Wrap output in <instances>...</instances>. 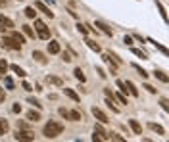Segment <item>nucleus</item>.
Masks as SVG:
<instances>
[{
	"instance_id": "obj_1",
	"label": "nucleus",
	"mask_w": 169,
	"mask_h": 142,
	"mask_svg": "<svg viewBox=\"0 0 169 142\" xmlns=\"http://www.w3.org/2000/svg\"><path fill=\"white\" fill-rule=\"evenodd\" d=\"M62 133H64V125L58 123V121H48L44 125V136L46 138H56Z\"/></svg>"
},
{
	"instance_id": "obj_2",
	"label": "nucleus",
	"mask_w": 169,
	"mask_h": 142,
	"mask_svg": "<svg viewBox=\"0 0 169 142\" xmlns=\"http://www.w3.org/2000/svg\"><path fill=\"white\" fill-rule=\"evenodd\" d=\"M14 138H15V140H25V142H31V140H35V134H33V133H29V131H18V133L14 134Z\"/></svg>"
},
{
	"instance_id": "obj_3",
	"label": "nucleus",
	"mask_w": 169,
	"mask_h": 142,
	"mask_svg": "<svg viewBox=\"0 0 169 142\" xmlns=\"http://www.w3.org/2000/svg\"><path fill=\"white\" fill-rule=\"evenodd\" d=\"M2 44H4L6 48H10V50H19V48H21V44L15 42L12 37H4V38H2Z\"/></svg>"
},
{
	"instance_id": "obj_4",
	"label": "nucleus",
	"mask_w": 169,
	"mask_h": 142,
	"mask_svg": "<svg viewBox=\"0 0 169 142\" xmlns=\"http://www.w3.org/2000/svg\"><path fill=\"white\" fill-rule=\"evenodd\" d=\"M92 115H94V117L100 121V123H108V121H110V119H108V115H106L104 111L100 110V108H92Z\"/></svg>"
},
{
	"instance_id": "obj_5",
	"label": "nucleus",
	"mask_w": 169,
	"mask_h": 142,
	"mask_svg": "<svg viewBox=\"0 0 169 142\" xmlns=\"http://www.w3.org/2000/svg\"><path fill=\"white\" fill-rule=\"evenodd\" d=\"M35 10H41L42 14H46V15H48L50 19L54 17V14H52L50 10H48V6H46V4H42V2H35Z\"/></svg>"
},
{
	"instance_id": "obj_6",
	"label": "nucleus",
	"mask_w": 169,
	"mask_h": 142,
	"mask_svg": "<svg viewBox=\"0 0 169 142\" xmlns=\"http://www.w3.org/2000/svg\"><path fill=\"white\" fill-rule=\"evenodd\" d=\"M129 127L133 129V133H135V134H142V125L138 123L137 119H129Z\"/></svg>"
},
{
	"instance_id": "obj_7",
	"label": "nucleus",
	"mask_w": 169,
	"mask_h": 142,
	"mask_svg": "<svg viewBox=\"0 0 169 142\" xmlns=\"http://www.w3.org/2000/svg\"><path fill=\"white\" fill-rule=\"evenodd\" d=\"M94 133L98 134V138H100V140H108V138H110V134L102 129V125H94Z\"/></svg>"
},
{
	"instance_id": "obj_8",
	"label": "nucleus",
	"mask_w": 169,
	"mask_h": 142,
	"mask_svg": "<svg viewBox=\"0 0 169 142\" xmlns=\"http://www.w3.org/2000/svg\"><path fill=\"white\" fill-rule=\"evenodd\" d=\"M46 81L50 83V85H54V87H64V79L54 77V75H48V77H46Z\"/></svg>"
},
{
	"instance_id": "obj_9",
	"label": "nucleus",
	"mask_w": 169,
	"mask_h": 142,
	"mask_svg": "<svg viewBox=\"0 0 169 142\" xmlns=\"http://www.w3.org/2000/svg\"><path fill=\"white\" fill-rule=\"evenodd\" d=\"M94 27H100V31L104 33V35H110V37L114 35V31H111V29L108 27L106 23H102V21H96V23H94Z\"/></svg>"
},
{
	"instance_id": "obj_10",
	"label": "nucleus",
	"mask_w": 169,
	"mask_h": 142,
	"mask_svg": "<svg viewBox=\"0 0 169 142\" xmlns=\"http://www.w3.org/2000/svg\"><path fill=\"white\" fill-rule=\"evenodd\" d=\"M0 25H4L6 29H14V21L10 17H6V15H2V14H0Z\"/></svg>"
},
{
	"instance_id": "obj_11",
	"label": "nucleus",
	"mask_w": 169,
	"mask_h": 142,
	"mask_svg": "<svg viewBox=\"0 0 169 142\" xmlns=\"http://www.w3.org/2000/svg\"><path fill=\"white\" fill-rule=\"evenodd\" d=\"M37 31H39V37H41L42 41H48V38H50V31L46 29V25H44V27H39Z\"/></svg>"
},
{
	"instance_id": "obj_12",
	"label": "nucleus",
	"mask_w": 169,
	"mask_h": 142,
	"mask_svg": "<svg viewBox=\"0 0 169 142\" xmlns=\"http://www.w3.org/2000/svg\"><path fill=\"white\" fill-rule=\"evenodd\" d=\"M64 94H65V96H69L73 102H79V94L75 90H71V88H64Z\"/></svg>"
},
{
	"instance_id": "obj_13",
	"label": "nucleus",
	"mask_w": 169,
	"mask_h": 142,
	"mask_svg": "<svg viewBox=\"0 0 169 142\" xmlns=\"http://www.w3.org/2000/svg\"><path fill=\"white\" fill-rule=\"evenodd\" d=\"M148 127H150L154 133H158V134H165V129L161 127V125H158V123H148Z\"/></svg>"
},
{
	"instance_id": "obj_14",
	"label": "nucleus",
	"mask_w": 169,
	"mask_h": 142,
	"mask_svg": "<svg viewBox=\"0 0 169 142\" xmlns=\"http://www.w3.org/2000/svg\"><path fill=\"white\" fill-rule=\"evenodd\" d=\"M48 52H50V54H58V52H60V42L52 41L50 44H48Z\"/></svg>"
},
{
	"instance_id": "obj_15",
	"label": "nucleus",
	"mask_w": 169,
	"mask_h": 142,
	"mask_svg": "<svg viewBox=\"0 0 169 142\" xmlns=\"http://www.w3.org/2000/svg\"><path fill=\"white\" fill-rule=\"evenodd\" d=\"M33 58H35V60H37L39 64H46L44 54H42V52H39V50H35V52H33Z\"/></svg>"
},
{
	"instance_id": "obj_16",
	"label": "nucleus",
	"mask_w": 169,
	"mask_h": 142,
	"mask_svg": "<svg viewBox=\"0 0 169 142\" xmlns=\"http://www.w3.org/2000/svg\"><path fill=\"white\" fill-rule=\"evenodd\" d=\"M125 88H127V90L131 92L133 96H138V90H137V88H135V85H133L131 81H127V83H125Z\"/></svg>"
},
{
	"instance_id": "obj_17",
	"label": "nucleus",
	"mask_w": 169,
	"mask_h": 142,
	"mask_svg": "<svg viewBox=\"0 0 169 142\" xmlns=\"http://www.w3.org/2000/svg\"><path fill=\"white\" fill-rule=\"evenodd\" d=\"M27 119L29 121H39V119H41V113H39V111H27Z\"/></svg>"
},
{
	"instance_id": "obj_18",
	"label": "nucleus",
	"mask_w": 169,
	"mask_h": 142,
	"mask_svg": "<svg viewBox=\"0 0 169 142\" xmlns=\"http://www.w3.org/2000/svg\"><path fill=\"white\" fill-rule=\"evenodd\" d=\"M12 38H14L15 42H19V44H23V42H25V37H23L21 33H18V31H14V33H12Z\"/></svg>"
},
{
	"instance_id": "obj_19",
	"label": "nucleus",
	"mask_w": 169,
	"mask_h": 142,
	"mask_svg": "<svg viewBox=\"0 0 169 142\" xmlns=\"http://www.w3.org/2000/svg\"><path fill=\"white\" fill-rule=\"evenodd\" d=\"M25 15L35 19V15H37V12H35V6H27V8H25Z\"/></svg>"
},
{
	"instance_id": "obj_20",
	"label": "nucleus",
	"mask_w": 169,
	"mask_h": 142,
	"mask_svg": "<svg viewBox=\"0 0 169 142\" xmlns=\"http://www.w3.org/2000/svg\"><path fill=\"white\" fill-rule=\"evenodd\" d=\"M6 131H8V121H6V119H0V136H2V134H6Z\"/></svg>"
},
{
	"instance_id": "obj_21",
	"label": "nucleus",
	"mask_w": 169,
	"mask_h": 142,
	"mask_svg": "<svg viewBox=\"0 0 169 142\" xmlns=\"http://www.w3.org/2000/svg\"><path fill=\"white\" fill-rule=\"evenodd\" d=\"M10 67H12V71H14V73H18L19 75V77H25V75H27V73H25V71H23V69L21 67H18V65H10Z\"/></svg>"
},
{
	"instance_id": "obj_22",
	"label": "nucleus",
	"mask_w": 169,
	"mask_h": 142,
	"mask_svg": "<svg viewBox=\"0 0 169 142\" xmlns=\"http://www.w3.org/2000/svg\"><path fill=\"white\" fill-rule=\"evenodd\" d=\"M69 119H71V121H79V119H81V113H79L77 110H71V111H69Z\"/></svg>"
},
{
	"instance_id": "obj_23",
	"label": "nucleus",
	"mask_w": 169,
	"mask_h": 142,
	"mask_svg": "<svg viewBox=\"0 0 169 142\" xmlns=\"http://www.w3.org/2000/svg\"><path fill=\"white\" fill-rule=\"evenodd\" d=\"M23 33H25V37H31V38H35V33H33V29L29 27V25H23Z\"/></svg>"
},
{
	"instance_id": "obj_24",
	"label": "nucleus",
	"mask_w": 169,
	"mask_h": 142,
	"mask_svg": "<svg viewBox=\"0 0 169 142\" xmlns=\"http://www.w3.org/2000/svg\"><path fill=\"white\" fill-rule=\"evenodd\" d=\"M4 85L8 90H14V81H12V77H4Z\"/></svg>"
},
{
	"instance_id": "obj_25",
	"label": "nucleus",
	"mask_w": 169,
	"mask_h": 142,
	"mask_svg": "<svg viewBox=\"0 0 169 142\" xmlns=\"http://www.w3.org/2000/svg\"><path fill=\"white\" fill-rule=\"evenodd\" d=\"M73 75H75V77H77L79 79V81H81V83H85V81H87V79H85V75H83V71H81V69H75V71H73Z\"/></svg>"
},
{
	"instance_id": "obj_26",
	"label": "nucleus",
	"mask_w": 169,
	"mask_h": 142,
	"mask_svg": "<svg viewBox=\"0 0 169 142\" xmlns=\"http://www.w3.org/2000/svg\"><path fill=\"white\" fill-rule=\"evenodd\" d=\"M87 44H88V48H90V50H94V52H100V46L96 44L94 41H87Z\"/></svg>"
},
{
	"instance_id": "obj_27",
	"label": "nucleus",
	"mask_w": 169,
	"mask_h": 142,
	"mask_svg": "<svg viewBox=\"0 0 169 142\" xmlns=\"http://www.w3.org/2000/svg\"><path fill=\"white\" fill-rule=\"evenodd\" d=\"M131 52H133V54H135V56H138L140 60H146V56H144V52H140V50H138V48H131Z\"/></svg>"
},
{
	"instance_id": "obj_28",
	"label": "nucleus",
	"mask_w": 169,
	"mask_h": 142,
	"mask_svg": "<svg viewBox=\"0 0 169 142\" xmlns=\"http://www.w3.org/2000/svg\"><path fill=\"white\" fill-rule=\"evenodd\" d=\"M156 77H158V79H160V81H163V83H167V75H165L163 73V71H156Z\"/></svg>"
},
{
	"instance_id": "obj_29",
	"label": "nucleus",
	"mask_w": 169,
	"mask_h": 142,
	"mask_svg": "<svg viewBox=\"0 0 169 142\" xmlns=\"http://www.w3.org/2000/svg\"><path fill=\"white\" fill-rule=\"evenodd\" d=\"M156 6H158V10L161 12V17H163V19H167V14H165V8H163V6H161L160 2H156Z\"/></svg>"
},
{
	"instance_id": "obj_30",
	"label": "nucleus",
	"mask_w": 169,
	"mask_h": 142,
	"mask_svg": "<svg viewBox=\"0 0 169 142\" xmlns=\"http://www.w3.org/2000/svg\"><path fill=\"white\" fill-rule=\"evenodd\" d=\"M6 69H8V64L4 60H0V73H6Z\"/></svg>"
},
{
	"instance_id": "obj_31",
	"label": "nucleus",
	"mask_w": 169,
	"mask_h": 142,
	"mask_svg": "<svg viewBox=\"0 0 169 142\" xmlns=\"http://www.w3.org/2000/svg\"><path fill=\"white\" fill-rule=\"evenodd\" d=\"M58 111H60V115H64L65 119H69V111H67V110H65V108H60V110H58Z\"/></svg>"
},
{
	"instance_id": "obj_32",
	"label": "nucleus",
	"mask_w": 169,
	"mask_h": 142,
	"mask_svg": "<svg viewBox=\"0 0 169 142\" xmlns=\"http://www.w3.org/2000/svg\"><path fill=\"white\" fill-rule=\"evenodd\" d=\"M110 138H114V140H117V142H123V140H125L121 134H115V133H114V134H110Z\"/></svg>"
},
{
	"instance_id": "obj_33",
	"label": "nucleus",
	"mask_w": 169,
	"mask_h": 142,
	"mask_svg": "<svg viewBox=\"0 0 169 142\" xmlns=\"http://www.w3.org/2000/svg\"><path fill=\"white\" fill-rule=\"evenodd\" d=\"M135 67H137V71H138V73H140V77H144V79L148 77V73H146V71H144V69H140V65H135Z\"/></svg>"
},
{
	"instance_id": "obj_34",
	"label": "nucleus",
	"mask_w": 169,
	"mask_h": 142,
	"mask_svg": "<svg viewBox=\"0 0 169 142\" xmlns=\"http://www.w3.org/2000/svg\"><path fill=\"white\" fill-rule=\"evenodd\" d=\"M77 29H79V33H83V35H87V33H88V29L85 27V25H81V23L77 25Z\"/></svg>"
},
{
	"instance_id": "obj_35",
	"label": "nucleus",
	"mask_w": 169,
	"mask_h": 142,
	"mask_svg": "<svg viewBox=\"0 0 169 142\" xmlns=\"http://www.w3.org/2000/svg\"><path fill=\"white\" fill-rule=\"evenodd\" d=\"M115 98H117V100L121 102V104H127V98H125L123 94H115Z\"/></svg>"
},
{
	"instance_id": "obj_36",
	"label": "nucleus",
	"mask_w": 169,
	"mask_h": 142,
	"mask_svg": "<svg viewBox=\"0 0 169 142\" xmlns=\"http://www.w3.org/2000/svg\"><path fill=\"white\" fill-rule=\"evenodd\" d=\"M29 104H33V106H37V108H41V104H39L37 98H29Z\"/></svg>"
},
{
	"instance_id": "obj_37",
	"label": "nucleus",
	"mask_w": 169,
	"mask_h": 142,
	"mask_svg": "<svg viewBox=\"0 0 169 142\" xmlns=\"http://www.w3.org/2000/svg\"><path fill=\"white\" fill-rule=\"evenodd\" d=\"M160 104H161V108H163V110H165V111H167V110H169V104H167V100H165V98H163V100H161V102H160Z\"/></svg>"
},
{
	"instance_id": "obj_38",
	"label": "nucleus",
	"mask_w": 169,
	"mask_h": 142,
	"mask_svg": "<svg viewBox=\"0 0 169 142\" xmlns=\"http://www.w3.org/2000/svg\"><path fill=\"white\" fill-rule=\"evenodd\" d=\"M21 87H23V88H25V90H33V88H31V85H29V83H27V81H23V85H21Z\"/></svg>"
},
{
	"instance_id": "obj_39",
	"label": "nucleus",
	"mask_w": 169,
	"mask_h": 142,
	"mask_svg": "<svg viewBox=\"0 0 169 142\" xmlns=\"http://www.w3.org/2000/svg\"><path fill=\"white\" fill-rule=\"evenodd\" d=\"M123 42H125L127 46H131V44H133V38H131V37H125V38H123Z\"/></svg>"
},
{
	"instance_id": "obj_40",
	"label": "nucleus",
	"mask_w": 169,
	"mask_h": 142,
	"mask_svg": "<svg viewBox=\"0 0 169 142\" xmlns=\"http://www.w3.org/2000/svg\"><path fill=\"white\" fill-rule=\"evenodd\" d=\"M117 87H119V88H121V90H123V92H125V90H127V88H125V83H123V81H117Z\"/></svg>"
},
{
	"instance_id": "obj_41",
	"label": "nucleus",
	"mask_w": 169,
	"mask_h": 142,
	"mask_svg": "<svg viewBox=\"0 0 169 142\" xmlns=\"http://www.w3.org/2000/svg\"><path fill=\"white\" fill-rule=\"evenodd\" d=\"M144 88H146L148 92H152V94H154V92H156V88H154V87H150V85H144Z\"/></svg>"
},
{
	"instance_id": "obj_42",
	"label": "nucleus",
	"mask_w": 169,
	"mask_h": 142,
	"mask_svg": "<svg viewBox=\"0 0 169 142\" xmlns=\"http://www.w3.org/2000/svg\"><path fill=\"white\" fill-rule=\"evenodd\" d=\"M14 111H15V113H19V111H21V106L15 104V106H14Z\"/></svg>"
},
{
	"instance_id": "obj_43",
	"label": "nucleus",
	"mask_w": 169,
	"mask_h": 142,
	"mask_svg": "<svg viewBox=\"0 0 169 142\" xmlns=\"http://www.w3.org/2000/svg\"><path fill=\"white\" fill-rule=\"evenodd\" d=\"M62 58H64V62H71V58H69V54H62Z\"/></svg>"
},
{
	"instance_id": "obj_44",
	"label": "nucleus",
	"mask_w": 169,
	"mask_h": 142,
	"mask_svg": "<svg viewBox=\"0 0 169 142\" xmlns=\"http://www.w3.org/2000/svg\"><path fill=\"white\" fill-rule=\"evenodd\" d=\"M4 98H6V96H4V92H0V102H4Z\"/></svg>"
},
{
	"instance_id": "obj_45",
	"label": "nucleus",
	"mask_w": 169,
	"mask_h": 142,
	"mask_svg": "<svg viewBox=\"0 0 169 142\" xmlns=\"http://www.w3.org/2000/svg\"><path fill=\"white\" fill-rule=\"evenodd\" d=\"M8 4V0H0V6H6Z\"/></svg>"
},
{
	"instance_id": "obj_46",
	"label": "nucleus",
	"mask_w": 169,
	"mask_h": 142,
	"mask_svg": "<svg viewBox=\"0 0 169 142\" xmlns=\"http://www.w3.org/2000/svg\"><path fill=\"white\" fill-rule=\"evenodd\" d=\"M0 77H2V73H0Z\"/></svg>"
},
{
	"instance_id": "obj_47",
	"label": "nucleus",
	"mask_w": 169,
	"mask_h": 142,
	"mask_svg": "<svg viewBox=\"0 0 169 142\" xmlns=\"http://www.w3.org/2000/svg\"><path fill=\"white\" fill-rule=\"evenodd\" d=\"M0 92H2V88H0Z\"/></svg>"
}]
</instances>
